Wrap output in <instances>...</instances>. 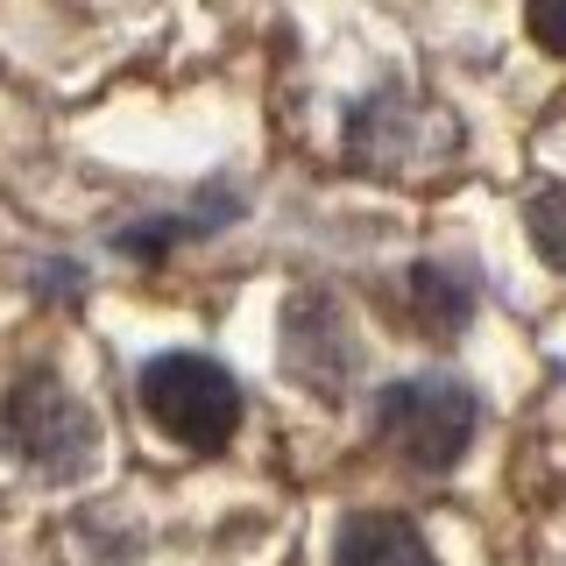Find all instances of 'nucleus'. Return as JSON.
<instances>
[{"mask_svg": "<svg viewBox=\"0 0 566 566\" xmlns=\"http://www.w3.org/2000/svg\"><path fill=\"white\" fill-rule=\"evenodd\" d=\"M0 447L43 482H78L99 453V424L50 368H29L0 397Z\"/></svg>", "mask_w": 566, "mask_h": 566, "instance_id": "obj_1", "label": "nucleus"}, {"mask_svg": "<svg viewBox=\"0 0 566 566\" xmlns=\"http://www.w3.org/2000/svg\"><path fill=\"white\" fill-rule=\"evenodd\" d=\"M142 411L156 418V432L177 439L191 453H220L227 439L241 432V389L220 361L206 354H156L135 382Z\"/></svg>", "mask_w": 566, "mask_h": 566, "instance_id": "obj_2", "label": "nucleus"}, {"mask_svg": "<svg viewBox=\"0 0 566 566\" xmlns=\"http://www.w3.org/2000/svg\"><path fill=\"white\" fill-rule=\"evenodd\" d=\"M474 424H482V411L460 382H389L376 397V439L403 468H424V474H447L468 453Z\"/></svg>", "mask_w": 566, "mask_h": 566, "instance_id": "obj_3", "label": "nucleus"}, {"mask_svg": "<svg viewBox=\"0 0 566 566\" xmlns=\"http://www.w3.org/2000/svg\"><path fill=\"white\" fill-rule=\"evenodd\" d=\"M397 318H403L411 333H424V340L447 347L453 333L474 318V291H468V276L439 270V262H411V270L397 276Z\"/></svg>", "mask_w": 566, "mask_h": 566, "instance_id": "obj_4", "label": "nucleus"}, {"mask_svg": "<svg viewBox=\"0 0 566 566\" xmlns=\"http://www.w3.org/2000/svg\"><path fill=\"white\" fill-rule=\"evenodd\" d=\"M333 566H439V553L424 545V531L397 510H361L340 524L333 538Z\"/></svg>", "mask_w": 566, "mask_h": 566, "instance_id": "obj_5", "label": "nucleus"}, {"mask_svg": "<svg viewBox=\"0 0 566 566\" xmlns=\"http://www.w3.org/2000/svg\"><path fill=\"white\" fill-rule=\"evenodd\" d=\"M283 326H291V376H305L312 389H326V361L318 354H333V368L347 376V361H354V347L333 333V305L326 297H291V312H283Z\"/></svg>", "mask_w": 566, "mask_h": 566, "instance_id": "obj_6", "label": "nucleus"}, {"mask_svg": "<svg viewBox=\"0 0 566 566\" xmlns=\"http://www.w3.org/2000/svg\"><path fill=\"white\" fill-rule=\"evenodd\" d=\"M524 227H531V241H538V255L553 262V270H566V185L538 191V199L524 206Z\"/></svg>", "mask_w": 566, "mask_h": 566, "instance_id": "obj_7", "label": "nucleus"}, {"mask_svg": "<svg viewBox=\"0 0 566 566\" xmlns=\"http://www.w3.org/2000/svg\"><path fill=\"white\" fill-rule=\"evenodd\" d=\"M524 29H531L538 50L566 57V0H524Z\"/></svg>", "mask_w": 566, "mask_h": 566, "instance_id": "obj_8", "label": "nucleus"}]
</instances>
